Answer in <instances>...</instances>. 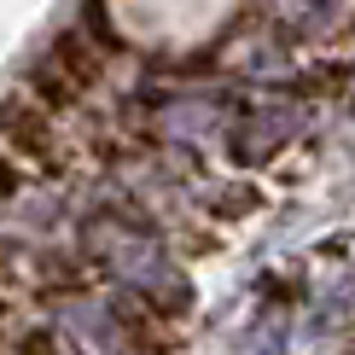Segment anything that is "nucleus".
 <instances>
[{
  "mask_svg": "<svg viewBox=\"0 0 355 355\" xmlns=\"http://www.w3.org/2000/svg\"><path fill=\"white\" fill-rule=\"evenodd\" d=\"M0 146H6L12 157H24V164H41V169H53V157H58L53 111H41L29 94H12V99H0Z\"/></svg>",
  "mask_w": 355,
  "mask_h": 355,
  "instance_id": "1",
  "label": "nucleus"
},
{
  "mask_svg": "<svg viewBox=\"0 0 355 355\" xmlns=\"http://www.w3.org/2000/svg\"><path fill=\"white\" fill-rule=\"evenodd\" d=\"M58 327H64V338H70L82 355H116V349H123V338H116V320H111L99 303H70Z\"/></svg>",
  "mask_w": 355,
  "mask_h": 355,
  "instance_id": "2",
  "label": "nucleus"
},
{
  "mask_svg": "<svg viewBox=\"0 0 355 355\" xmlns=\"http://www.w3.org/2000/svg\"><path fill=\"white\" fill-rule=\"evenodd\" d=\"M291 128H297V111H291V105H279V111H257V116L245 123V135H250V140H233V152L250 164V157H262L268 146H279Z\"/></svg>",
  "mask_w": 355,
  "mask_h": 355,
  "instance_id": "3",
  "label": "nucleus"
},
{
  "mask_svg": "<svg viewBox=\"0 0 355 355\" xmlns=\"http://www.w3.org/2000/svg\"><path fill=\"white\" fill-rule=\"evenodd\" d=\"M344 6L349 0H279V18L291 29H303V35H320V29H332L344 18Z\"/></svg>",
  "mask_w": 355,
  "mask_h": 355,
  "instance_id": "4",
  "label": "nucleus"
},
{
  "mask_svg": "<svg viewBox=\"0 0 355 355\" xmlns=\"http://www.w3.org/2000/svg\"><path fill=\"white\" fill-rule=\"evenodd\" d=\"M210 123H216L210 105H175V111H169V128H175V135H198V128H210Z\"/></svg>",
  "mask_w": 355,
  "mask_h": 355,
  "instance_id": "5",
  "label": "nucleus"
},
{
  "mask_svg": "<svg viewBox=\"0 0 355 355\" xmlns=\"http://www.w3.org/2000/svg\"><path fill=\"white\" fill-rule=\"evenodd\" d=\"M82 18H87V24H82V35H99V47H105V53H111V47H123V41H116V29L105 24V6H99V0H87Z\"/></svg>",
  "mask_w": 355,
  "mask_h": 355,
  "instance_id": "6",
  "label": "nucleus"
},
{
  "mask_svg": "<svg viewBox=\"0 0 355 355\" xmlns=\"http://www.w3.org/2000/svg\"><path fill=\"white\" fill-rule=\"evenodd\" d=\"M18 187H24V164L6 152V146H0V198H12Z\"/></svg>",
  "mask_w": 355,
  "mask_h": 355,
  "instance_id": "7",
  "label": "nucleus"
},
{
  "mask_svg": "<svg viewBox=\"0 0 355 355\" xmlns=\"http://www.w3.org/2000/svg\"><path fill=\"white\" fill-rule=\"evenodd\" d=\"M6 315H12V309H6V297H0V327H6Z\"/></svg>",
  "mask_w": 355,
  "mask_h": 355,
  "instance_id": "8",
  "label": "nucleus"
}]
</instances>
